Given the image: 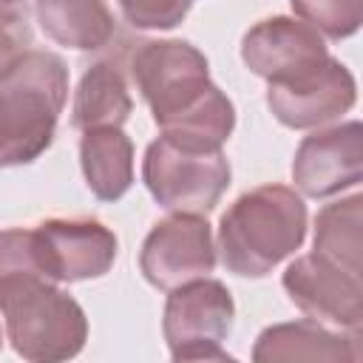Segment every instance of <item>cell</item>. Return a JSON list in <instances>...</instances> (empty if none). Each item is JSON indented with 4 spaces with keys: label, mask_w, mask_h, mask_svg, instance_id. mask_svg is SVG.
<instances>
[{
    "label": "cell",
    "mask_w": 363,
    "mask_h": 363,
    "mask_svg": "<svg viewBox=\"0 0 363 363\" xmlns=\"http://www.w3.org/2000/svg\"><path fill=\"white\" fill-rule=\"evenodd\" d=\"M79 156L85 182L96 199L116 201L128 193L133 182V145L119 128L85 130Z\"/></svg>",
    "instance_id": "cell-15"
},
{
    "label": "cell",
    "mask_w": 363,
    "mask_h": 363,
    "mask_svg": "<svg viewBox=\"0 0 363 363\" xmlns=\"http://www.w3.org/2000/svg\"><path fill=\"white\" fill-rule=\"evenodd\" d=\"M133 102L125 85V77L108 65L99 62L94 68L85 71L77 96H74V128L79 130H94V128H119L128 113H130Z\"/></svg>",
    "instance_id": "cell-16"
},
{
    "label": "cell",
    "mask_w": 363,
    "mask_h": 363,
    "mask_svg": "<svg viewBox=\"0 0 363 363\" xmlns=\"http://www.w3.org/2000/svg\"><path fill=\"white\" fill-rule=\"evenodd\" d=\"M315 252L360 275V196L326 204L315 218Z\"/></svg>",
    "instance_id": "cell-17"
},
{
    "label": "cell",
    "mask_w": 363,
    "mask_h": 363,
    "mask_svg": "<svg viewBox=\"0 0 363 363\" xmlns=\"http://www.w3.org/2000/svg\"><path fill=\"white\" fill-rule=\"evenodd\" d=\"M26 281H54L45 267L37 230H3L0 233V298Z\"/></svg>",
    "instance_id": "cell-18"
},
{
    "label": "cell",
    "mask_w": 363,
    "mask_h": 363,
    "mask_svg": "<svg viewBox=\"0 0 363 363\" xmlns=\"http://www.w3.org/2000/svg\"><path fill=\"white\" fill-rule=\"evenodd\" d=\"M31 45V31L23 14H0V74Z\"/></svg>",
    "instance_id": "cell-21"
},
{
    "label": "cell",
    "mask_w": 363,
    "mask_h": 363,
    "mask_svg": "<svg viewBox=\"0 0 363 363\" xmlns=\"http://www.w3.org/2000/svg\"><path fill=\"white\" fill-rule=\"evenodd\" d=\"M150 196L170 213L204 216L230 184V164L221 150H187L159 136L142 164Z\"/></svg>",
    "instance_id": "cell-5"
},
{
    "label": "cell",
    "mask_w": 363,
    "mask_h": 363,
    "mask_svg": "<svg viewBox=\"0 0 363 363\" xmlns=\"http://www.w3.org/2000/svg\"><path fill=\"white\" fill-rule=\"evenodd\" d=\"M68 94V68L28 48L0 74V167L34 162L54 136Z\"/></svg>",
    "instance_id": "cell-2"
},
{
    "label": "cell",
    "mask_w": 363,
    "mask_h": 363,
    "mask_svg": "<svg viewBox=\"0 0 363 363\" xmlns=\"http://www.w3.org/2000/svg\"><path fill=\"white\" fill-rule=\"evenodd\" d=\"M363 173L360 125L346 122L301 142L292 162V182L301 193L326 199L346 187H354Z\"/></svg>",
    "instance_id": "cell-10"
},
{
    "label": "cell",
    "mask_w": 363,
    "mask_h": 363,
    "mask_svg": "<svg viewBox=\"0 0 363 363\" xmlns=\"http://www.w3.org/2000/svg\"><path fill=\"white\" fill-rule=\"evenodd\" d=\"M43 31L77 51L102 48L113 37V14L108 0H34Z\"/></svg>",
    "instance_id": "cell-14"
},
{
    "label": "cell",
    "mask_w": 363,
    "mask_h": 363,
    "mask_svg": "<svg viewBox=\"0 0 363 363\" xmlns=\"http://www.w3.org/2000/svg\"><path fill=\"white\" fill-rule=\"evenodd\" d=\"M23 0H0V14H14Z\"/></svg>",
    "instance_id": "cell-22"
},
{
    "label": "cell",
    "mask_w": 363,
    "mask_h": 363,
    "mask_svg": "<svg viewBox=\"0 0 363 363\" xmlns=\"http://www.w3.org/2000/svg\"><path fill=\"white\" fill-rule=\"evenodd\" d=\"M139 267L142 275L164 292L210 275L216 267L210 224L193 213H173L162 218L142 244Z\"/></svg>",
    "instance_id": "cell-7"
},
{
    "label": "cell",
    "mask_w": 363,
    "mask_h": 363,
    "mask_svg": "<svg viewBox=\"0 0 363 363\" xmlns=\"http://www.w3.org/2000/svg\"><path fill=\"white\" fill-rule=\"evenodd\" d=\"M284 289L309 320L332 323L349 332L360 329L363 320L360 275L320 258L318 252L303 255L286 267Z\"/></svg>",
    "instance_id": "cell-9"
},
{
    "label": "cell",
    "mask_w": 363,
    "mask_h": 363,
    "mask_svg": "<svg viewBox=\"0 0 363 363\" xmlns=\"http://www.w3.org/2000/svg\"><path fill=\"white\" fill-rule=\"evenodd\" d=\"M45 267L54 281L99 278L116 258V235L91 218H51L37 227Z\"/></svg>",
    "instance_id": "cell-12"
},
{
    "label": "cell",
    "mask_w": 363,
    "mask_h": 363,
    "mask_svg": "<svg viewBox=\"0 0 363 363\" xmlns=\"http://www.w3.org/2000/svg\"><path fill=\"white\" fill-rule=\"evenodd\" d=\"M6 332L26 360L74 357L88 337L82 306L54 286V281H26L0 298Z\"/></svg>",
    "instance_id": "cell-4"
},
{
    "label": "cell",
    "mask_w": 363,
    "mask_h": 363,
    "mask_svg": "<svg viewBox=\"0 0 363 363\" xmlns=\"http://www.w3.org/2000/svg\"><path fill=\"white\" fill-rule=\"evenodd\" d=\"M255 360H357V332L349 337L323 329L318 320H298V323H278L261 332Z\"/></svg>",
    "instance_id": "cell-13"
},
{
    "label": "cell",
    "mask_w": 363,
    "mask_h": 363,
    "mask_svg": "<svg viewBox=\"0 0 363 363\" xmlns=\"http://www.w3.org/2000/svg\"><path fill=\"white\" fill-rule=\"evenodd\" d=\"M130 74L167 136L213 133L230 116L233 102L210 82L207 60L190 43H145L133 54Z\"/></svg>",
    "instance_id": "cell-1"
},
{
    "label": "cell",
    "mask_w": 363,
    "mask_h": 363,
    "mask_svg": "<svg viewBox=\"0 0 363 363\" xmlns=\"http://www.w3.org/2000/svg\"><path fill=\"white\" fill-rule=\"evenodd\" d=\"M190 6L193 0H119L125 17L139 28H173Z\"/></svg>",
    "instance_id": "cell-20"
},
{
    "label": "cell",
    "mask_w": 363,
    "mask_h": 363,
    "mask_svg": "<svg viewBox=\"0 0 363 363\" xmlns=\"http://www.w3.org/2000/svg\"><path fill=\"white\" fill-rule=\"evenodd\" d=\"M233 298L221 281L196 278L170 289L164 306V340L173 360H224L221 343L233 329Z\"/></svg>",
    "instance_id": "cell-6"
},
{
    "label": "cell",
    "mask_w": 363,
    "mask_h": 363,
    "mask_svg": "<svg viewBox=\"0 0 363 363\" xmlns=\"http://www.w3.org/2000/svg\"><path fill=\"white\" fill-rule=\"evenodd\" d=\"M267 105L289 128H315L354 105V77L343 62L326 57L295 77L269 82Z\"/></svg>",
    "instance_id": "cell-8"
},
{
    "label": "cell",
    "mask_w": 363,
    "mask_h": 363,
    "mask_svg": "<svg viewBox=\"0 0 363 363\" xmlns=\"http://www.w3.org/2000/svg\"><path fill=\"white\" fill-rule=\"evenodd\" d=\"M303 233V199L284 184H264L244 193L221 216L218 252L230 272L258 278L295 252Z\"/></svg>",
    "instance_id": "cell-3"
},
{
    "label": "cell",
    "mask_w": 363,
    "mask_h": 363,
    "mask_svg": "<svg viewBox=\"0 0 363 363\" xmlns=\"http://www.w3.org/2000/svg\"><path fill=\"white\" fill-rule=\"evenodd\" d=\"M295 14L326 37H349L360 28L363 0H292Z\"/></svg>",
    "instance_id": "cell-19"
},
{
    "label": "cell",
    "mask_w": 363,
    "mask_h": 363,
    "mask_svg": "<svg viewBox=\"0 0 363 363\" xmlns=\"http://www.w3.org/2000/svg\"><path fill=\"white\" fill-rule=\"evenodd\" d=\"M241 57L247 68L267 82L295 77L329 57L318 28L292 17H269L244 34Z\"/></svg>",
    "instance_id": "cell-11"
}]
</instances>
